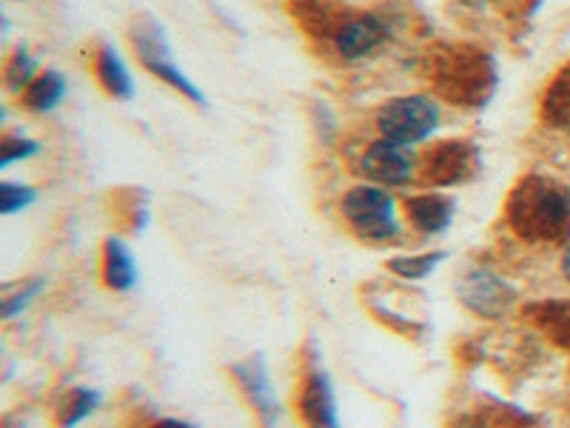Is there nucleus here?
<instances>
[{
	"label": "nucleus",
	"instance_id": "nucleus-18",
	"mask_svg": "<svg viewBox=\"0 0 570 428\" xmlns=\"http://www.w3.org/2000/svg\"><path fill=\"white\" fill-rule=\"evenodd\" d=\"M100 406V391L95 389H71L63 400V411H60V426L75 428L83 422L91 411Z\"/></svg>",
	"mask_w": 570,
	"mask_h": 428
},
{
	"label": "nucleus",
	"instance_id": "nucleus-5",
	"mask_svg": "<svg viewBox=\"0 0 570 428\" xmlns=\"http://www.w3.org/2000/svg\"><path fill=\"white\" fill-rule=\"evenodd\" d=\"M440 106L425 95H405L376 109V132L385 140L402 143L414 149L416 143L428 140L440 126Z\"/></svg>",
	"mask_w": 570,
	"mask_h": 428
},
{
	"label": "nucleus",
	"instance_id": "nucleus-14",
	"mask_svg": "<svg viewBox=\"0 0 570 428\" xmlns=\"http://www.w3.org/2000/svg\"><path fill=\"white\" fill-rule=\"evenodd\" d=\"M95 71H98V80L106 95H111L115 100H129L135 95V80H131L124 58L111 43H104L100 52L95 55Z\"/></svg>",
	"mask_w": 570,
	"mask_h": 428
},
{
	"label": "nucleus",
	"instance_id": "nucleus-10",
	"mask_svg": "<svg viewBox=\"0 0 570 428\" xmlns=\"http://www.w3.org/2000/svg\"><path fill=\"white\" fill-rule=\"evenodd\" d=\"M232 377H234V383L240 386L248 406L257 411L259 422H263L266 428H277L279 400H277V391H274L272 386V377H268L266 357L252 354L246 357V360H237V363H232Z\"/></svg>",
	"mask_w": 570,
	"mask_h": 428
},
{
	"label": "nucleus",
	"instance_id": "nucleus-11",
	"mask_svg": "<svg viewBox=\"0 0 570 428\" xmlns=\"http://www.w3.org/2000/svg\"><path fill=\"white\" fill-rule=\"evenodd\" d=\"M391 38V23L376 12L354 14L334 29V52L343 60H363Z\"/></svg>",
	"mask_w": 570,
	"mask_h": 428
},
{
	"label": "nucleus",
	"instance_id": "nucleus-24",
	"mask_svg": "<svg viewBox=\"0 0 570 428\" xmlns=\"http://www.w3.org/2000/svg\"><path fill=\"white\" fill-rule=\"evenodd\" d=\"M562 274H564V280L570 283V243H568V249H564V254H562Z\"/></svg>",
	"mask_w": 570,
	"mask_h": 428
},
{
	"label": "nucleus",
	"instance_id": "nucleus-21",
	"mask_svg": "<svg viewBox=\"0 0 570 428\" xmlns=\"http://www.w3.org/2000/svg\"><path fill=\"white\" fill-rule=\"evenodd\" d=\"M38 201V192L32 186H23V183H12L3 181L0 183V212L7 214H18L23 208H29L32 203Z\"/></svg>",
	"mask_w": 570,
	"mask_h": 428
},
{
	"label": "nucleus",
	"instance_id": "nucleus-23",
	"mask_svg": "<svg viewBox=\"0 0 570 428\" xmlns=\"http://www.w3.org/2000/svg\"><path fill=\"white\" fill-rule=\"evenodd\" d=\"M142 428H197V426L188 420H177V417H160V420L149 422V426H142Z\"/></svg>",
	"mask_w": 570,
	"mask_h": 428
},
{
	"label": "nucleus",
	"instance_id": "nucleus-7",
	"mask_svg": "<svg viewBox=\"0 0 570 428\" xmlns=\"http://www.w3.org/2000/svg\"><path fill=\"white\" fill-rule=\"evenodd\" d=\"M480 169V155L471 140H442L420 155V181L434 188L460 186Z\"/></svg>",
	"mask_w": 570,
	"mask_h": 428
},
{
	"label": "nucleus",
	"instance_id": "nucleus-4",
	"mask_svg": "<svg viewBox=\"0 0 570 428\" xmlns=\"http://www.w3.org/2000/svg\"><path fill=\"white\" fill-rule=\"evenodd\" d=\"M129 40H131V49H135L137 60L142 64V69L151 71L157 80L163 84H169L171 89L180 91L183 98H188L191 104L203 106L206 98H203V91L191 84L186 71L175 64V55H171V46L163 27L157 23L151 14H140V18L131 23L129 29Z\"/></svg>",
	"mask_w": 570,
	"mask_h": 428
},
{
	"label": "nucleus",
	"instance_id": "nucleus-8",
	"mask_svg": "<svg viewBox=\"0 0 570 428\" xmlns=\"http://www.w3.org/2000/svg\"><path fill=\"white\" fill-rule=\"evenodd\" d=\"M356 172L376 186H409L414 177H420V157L414 155L411 146L380 137L365 146L360 163H356Z\"/></svg>",
	"mask_w": 570,
	"mask_h": 428
},
{
	"label": "nucleus",
	"instance_id": "nucleus-2",
	"mask_svg": "<svg viewBox=\"0 0 570 428\" xmlns=\"http://www.w3.org/2000/svg\"><path fill=\"white\" fill-rule=\"evenodd\" d=\"M428 80L451 104L480 106L497 86V66L480 46L442 43L428 55Z\"/></svg>",
	"mask_w": 570,
	"mask_h": 428
},
{
	"label": "nucleus",
	"instance_id": "nucleus-6",
	"mask_svg": "<svg viewBox=\"0 0 570 428\" xmlns=\"http://www.w3.org/2000/svg\"><path fill=\"white\" fill-rule=\"evenodd\" d=\"M297 409L305 428H343L337 415V397L331 386L328 371L314 349H308L303 360V377L297 389Z\"/></svg>",
	"mask_w": 570,
	"mask_h": 428
},
{
	"label": "nucleus",
	"instance_id": "nucleus-12",
	"mask_svg": "<svg viewBox=\"0 0 570 428\" xmlns=\"http://www.w3.org/2000/svg\"><path fill=\"white\" fill-rule=\"evenodd\" d=\"M456 201L442 192H422L405 201V217L420 234H442L454 223Z\"/></svg>",
	"mask_w": 570,
	"mask_h": 428
},
{
	"label": "nucleus",
	"instance_id": "nucleus-17",
	"mask_svg": "<svg viewBox=\"0 0 570 428\" xmlns=\"http://www.w3.org/2000/svg\"><path fill=\"white\" fill-rule=\"evenodd\" d=\"M35 78H38V60L20 46L18 52L7 60V66H3V84H7V89L14 91V95H23V89H27Z\"/></svg>",
	"mask_w": 570,
	"mask_h": 428
},
{
	"label": "nucleus",
	"instance_id": "nucleus-19",
	"mask_svg": "<svg viewBox=\"0 0 570 428\" xmlns=\"http://www.w3.org/2000/svg\"><path fill=\"white\" fill-rule=\"evenodd\" d=\"M544 117L553 126H570V69L562 71L544 95Z\"/></svg>",
	"mask_w": 570,
	"mask_h": 428
},
{
	"label": "nucleus",
	"instance_id": "nucleus-16",
	"mask_svg": "<svg viewBox=\"0 0 570 428\" xmlns=\"http://www.w3.org/2000/svg\"><path fill=\"white\" fill-rule=\"evenodd\" d=\"M445 260V252H428V254H402L391 257L389 269L402 280H425Z\"/></svg>",
	"mask_w": 570,
	"mask_h": 428
},
{
	"label": "nucleus",
	"instance_id": "nucleus-1",
	"mask_svg": "<svg viewBox=\"0 0 570 428\" xmlns=\"http://www.w3.org/2000/svg\"><path fill=\"white\" fill-rule=\"evenodd\" d=\"M505 221L522 241L559 243L570 237V192L551 177L519 181L505 203Z\"/></svg>",
	"mask_w": 570,
	"mask_h": 428
},
{
	"label": "nucleus",
	"instance_id": "nucleus-20",
	"mask_svg": "<svg viewBox=\"0 0 570 428\" xmlns=\"http://www.w3.org/2000/svg\"><path fill=\"white\" fill-rule=\"evenodd\" d=\"M38 152V140H32V137L27 135H18V132H9V135H3V140H0V169H9V166L18 160H29V157H35Z\"/></svg>",
	"mask_w": 570,
	"mask_h": 428
},
{
	"label": "nucleus",
	"instance_id": "nucleus-9",
	"mask_svg": "<svg viewBox=\"0 0 570 428\" xmlns=\"http://www.w3.org/2000/svg\"><path fill=\"white\" fill-rule=\"evenodd\" d=\"M456 298L462 300L468 312H473L476 318L485 320H499L505 318L508 309L517 300L513 285H508V280L499 278L493 269L488 266H468L462 272L460 283H456Z\"/></svg>",
	"mask_w": 570,
	"mask_h": 428
},
{
	"label": "nucleus",
	"instance_id": "nucleus-22",
	"mask_svg": "<svg viewBox=\"0 0 570 428\" xmlns=\"http://www.w3.org/2000/svg\"><path fill=\"white\" fill-rule=\"evenodd\" d=\"M40 289H43V280H29V283L18 285L14 292H7V298H3V309H0L3 320L18 318V314L23 312L35 298H38Z\"/></svg>",
	"mask_w": 570,
	"mask_h": 428
},
{
	"label": "nucleus",
	"instance_id": "nucleus-13",
	"mask_svg": "<svg viewBox=\"0 0 570 428\" xmlns=\"http://www.w3.org/2000/svg\"><path fill=\"white\" fill-rule=\"evenodd\" d=\"M137 274L140 272H137L129 243L111 234L109 241L104 243V283L109 285L111 292H129V289H135Z\"/></svg>",
	"mask_w": 570,
	"mask_h": 428
},
{
	"label": "nucleus",
	"instance_id": "nucleus-15",
	"mask_svg": "<svg viewBox=\"0 0 570 428\" xmlns=\"http://www.w3.org/2000/svg\"><path fill=\"white\" fill-rule=\"evenodd\" d=\"M63 95H66L63 75H60L58 69H46L40 71L38 78H35L27 89H23L20 104L27 106L29 111H35V115H46V111H52L55 106L63 100Z\"/></svg>",
	"mask_w": 570,
	"mask_h": 428
},
{
	"label": "nucleus",
	"instance_id": "nucleus-25",
	"mask_svg": "<svg viewBox=\"0 0 570 428\" xmlns=\"http://www.w3.org/2000/svg\"><path fill=\"white\" fill-rule=\"evenodd\" d=\"M460 3H465V7H471V9H485L491 0H460Z\"/></svg>",
	"mask_w": 570,
	"mask_h": 428
},
{
	"label": "nucleus",
	"instance_id": "nucleus-3",
	"mask_svg": "<svg viewBox=\"0 0 570 428\" xmlns=\"http://www.w3.org/2000/svg\"><path fill=\"white\" fill-rule=\"evenodd\" d=\"M343 217L351 232L371 246H389V243L402 241L396 201L385 186L363 183L351 188L343 197Z\"/></svg>",
	"mask_w": 570,
	"mask_h": 428
}]
</instances>
